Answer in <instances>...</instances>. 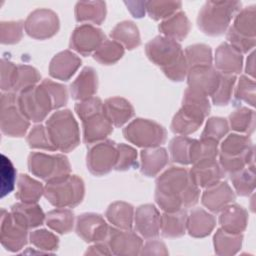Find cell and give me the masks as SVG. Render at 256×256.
I'll return each mask as SVG.
<instances>
[{"label":"cell","instance_id":"obj_1","mask_svg":"<svg viewBox=\"0 0 256 256\" xmlns=\"http://www.w3.org/2000/svg\"><path fill=\"white\" fill-rule=\"evenodd\" d=\"M199 196L200 188L183 167L171 166L156 179L155 202L164 212L193 207Z\"/></svg>","mask_w":256,"mask_h":256},{"label":"cell","instance_id":"obj_2","mask_svg":"<svg viewBox=\"0 0 256 256\" xmlns=\"http://www.w3.org/2000/svg\"><path fill=\"white\" fill-rule=\"evenodd\" d=\"M145 53L171 81L181 82L186 78L189 67L184 51L177 41L163 35L156 36L146 43Z\"/></svg>","mask_w":256,"mask_h":256},{"label":"cell","instance_id":"obj_3","mask_svg":"<svg viewBox=\"0 0 256 256\" xmlns=\"http://www.w3.org/2000/svg\"><path fill=\"white\" fill-rule=\"evenodd\" d=\"M211 105L208 97L190 88L184 92L182 106L173 116L171 131L180 136H187L196 132L209 115Z\"/></svg>","mask_w":256,"mask_h":256},{"label":"cell","instance_id":"obj_4","mask_svg":"<svg viewBox=\"0 0 256 256\" xmlns=\"http://www.w3.org/2000/svg\"><path fill=\"white\" fill-rule=\"evenodd\" d=\"M240 8L239 1H207L199 11L197 25L208 36L222 35Z\"/></svg>","mask_w":256,"mask_h":256},{"label":"cell","instance_id":"obj_5","mask_svg":"<svg viewBox=\"0 0 256 256\" xmlns=\"http://www.w3.org/2000/svg\"><path fill=\"white\" fill-rule=\"evenodd\" d=\"M45 127L52 144L60 152H70L80 143L79 126L69 109L54 112L46 120Z\"/></svg>","mask_w":256,"mask_h":256},{"label":"cell","instance_id":"obj_6","mask_svg":"<svg viewBox=\"0 0 256 256\" xmlns=\"http://www.w3.org/2000/svg\"><path fill=\"white\" fill-rule=\"evenodd\" d=\"M84 195V181L77 175L50 180L44 187L45 198L56 208H73L82 202Z\"/></svg>","mask_w":256,"mask_h":256},{"label":"cell","instance_id":"obj_7","mask_svg":"<svg viewBox=\"0 0 256 256\" xmlns=\"http://www.w3.org/2000/svg\"><path fill=\"white\" fill-rule=\"evenodd\" d=\"M17 103L26 118L35 123L43 121L52 110H55L52 98L42 82L18 93Z\"/></svg>","mask_w":256,"mask_h":256},{"label":"cell","instance_id":"obj_8","mask_svg":"<svg viewBox=\"0 0 256 256\" xmlns=\"http://www.w3.org/2000/svg\"><path fill=\"white\" fill-rule=\"evenodd\" d=\"M124 138L141 148H152L166 141V129L159 123L143 118H136L123 129Z\"/></svg>","mask_w":256,"mask_h":256},{"label":"cell","instance_id":"obj_9","mask_svg":"<svg viewBox=\"0 0 256 256\" xmlns=\"http://www.w3.org/2000/svg\"><path fill=\"white\" fill-rule=\"evenodd\" d=\"M0 103V128L2 133L10 137H23L29 129L30 121L18 106L17 94L3 92Z\"/></svg>","mask_w":256,"mask_h":256},{"label":"cell","instance_id":"obj_10","mask_svg":"<svg viewBox=\"0 0 256 256\" xmlns=\"http://www.w3.org/2000/svg\"><path fill=\"white\" fill-rule=\"evenodd\" d=\"M28 169L34 176L48 182L70 174L71 165L62 154L31 152L28 156Z\"/></svg>","mask_w":256,"mask_h":256},{"label":"cell","instance_id":"obj_11","mask_svg":"<svg viewBox=\"0 0 256 256\" xmlns=\"http://www.w3.org/2000/svg\"><path fill=\"white\" fill-rule=\"evenodd\" d=\"M117 161V144L112 140H103L91 146L87 152L86 164L89 172L103 176L114 169Z\"/></svg>","mask_w":256,"mask_h":256},{"label":"cell","instance_id":"obj_12","mask_svg":"<svg viewBox=\"0 0 256 256\" xmlns=\"http://www.w3.org/2000/svg\"><path fill=\"white\" fill-rule=\"evenodd\" d=\"M58 15L46 8L32 11L24 22V29L28 36L37 40H45L53 37L59 30Z\"/></svg>","mask_w":256,"mask_h":256},{"label":"cell","instance_id":"obj_13","mask_svg":"<svg viewBox=\"0 0 256 256\" xmlns=\"http://www.w3.org/2000/svg\"><path fill=\"white\" fill-rule=\"evenodd\" d=\"M0 240L2 246L11 252L21 250L28 242V229L20 225L11 212L1 209Z\"/></svg>","mask_w":256,"mask_h":256},{"label":"cell","instance_id":"obj_14","mask_svg":"<svg viewBox=\"0 0 256 256\" xmlns=\"http://www.w3.org/2000/svg\"><path fill=\"white\" fill-rule=\"evenodd\" d=\"M105 39V34L100 28L91 24H82L73 30L69 46L82 56H89L98 49Z\"/></svg>","mask_w":256,"mask_h":256},{"label":"cell","instance_id":"obj_15","mask_svg":"<svg viewBox=\"0 0 256 256\" xmlns=\"http://www.w3.org/2000/svg\"><path fill=\"white\" fill-rule=\"evenodd\" d=\"M106 244L112 254L115 255H138L143 247L141 237L135 232L117 227H109Z\"/></svg>","mask_w":256,"mask_h":256},{"label":"cell","instance_id":"obj_16","mask_svg":"<svg viewBox=\"0 0 256 256\" xmlns=\"http://www.w3.org/2000/svg\"><path fill=\"white\" fill-rule=\"evenodd\" d=\"M109 226L104 218L96 213H83L76 218V233L85 242L105 241Z\"/></svg>","mask_w":256,"mask_h":256},{"label":"cell","instance_id":"obj_17","mask_svg":"<svg viewBox=\"0 0 256 256\" xmlns=\"http://www.w3.org/2000/svg\"><path fill=\"white\" fill-rule=\"evenodd\" d=\"M188 88L195 90L205 96H211L220 81L221 73L211 66H196L188 70Z\"/></svg>","mask_w":256,"mask_h":256},{"label":"cell","instance_id":"obj_18","mask_svg":"<svg viewBox=\"0 0 256 256\" xmlns=\"http://www.w3.org/2000/svg\"><path fill=\"white\" fill-rule=\"evenodd\" d=\"M161 215L153 204L140 205L134 213V226L145 239H153L160 232Z\"/></svg>","mask_w":256,"mask_h":256},{"label":"cell","instance_id":"obj_19","mask_svg":"<svg viewBox=\"0 0 256 256\" xmlns=\"http://www.w3.org/2000/svg\"><path fill=\"white\" fill-rule=\"evenodd\" d=\"M236 195L229 184L225 181H219L218 183L205 188L201 202L204 207L213 213L220 212L224 207L234 202Z\"/></svg>","mask_w":256,"mask_h":256},{"label":"cell","instance_id":"obj_20","mask_svg":"<svg viewBox=\"0 0 256 256\" xmlns=\"http://www.w3.org/2000/svg\"><path fill=\"white\" fill-rule=\"evenodd\" d=\"M189 174L199 188L210 187L221 181L225 176L216 159H205L193 164Z\"/></svg>","mask_w":256,"mask_h":256},{"label":"cell","instance_id":"obj_21","mask_svg":"<svg viewBox=\"0 0 256 256\" xmlns=\"http://www.w3.org/2000/svg\"><path fill=\"white\" fill-rule=\"evenodd\" d=\"M83 142L93 144L105 140L113 131V125L107 119L104 111L95 113L82 120Z\"/></svg>","mask_w":256,"mask_h":256},{"label":"cell","instance_id":"obj_22","mask_svg":"<svg viewBox=\"0 0 256 256\" xmlns=\"http://www.w3.org/2000/svg\"><path fill=\"white\" fill-rule=\"evenodd\" d=\"M215 67L222 74H238L243 67V56L228 42L220 44L215 51Z\"/></svg>","mask_w":256,"mask_h":256},{"label":"cell","instance_id":"obj_23","mask_svg":"<svg viewBox=\"0 0 256 256\" xmlns=\"http://www.w3.org/2000/svg\"><path fill=\"white\" fill-rule=\"evenodd\" d=\"M81 66V59L70 50L57 53L50 61L49 74L51 77L67 81Z\"/></svg>","mask_w":256,"mask_h":256},{"label":"cell","instance_id":"obj_24","mask_svg":"<svg viewBox=\"0 0 256 256\" xmlns=\"http://www.w3.org/2000/svg\"><path fill=\"white\" fill-rule=\"evenodd\" d=\"M98 89V76L92 67H84L70 85V93L74 100L83 101L94 97Z\"/></svg>","mask_w":256,"mask_h":256},{"label":"cell","instance_id":"obj_25","mask_svg":"<svg viewBox=\"0 0 256 256\" xmlns=\"http://www.w3.org/2000/svg\"><path fill=\"white\" fill-rule=\"evenodd\" d=\"M221 228L232 234H242L248 223L247 211L238 204H229L220 211Z\"/></svg>","mask_w":256,"mask_h":256},{"label":"cell","instance_id":"obj_26","mask_svg":"<svg viewBox=\"0 0 256 256\" xmlns=\"http://www.w3.org/2000/svg\"><path fill=\"white\" fill-rule=\"evenodd\" d=\"M103 111L115 127L123 126L134 115L132 104L122 97H111L103 102Z\"/></svg>","mask_w":256,"mask_h":256},{"label":"cell","instance_id":"obj_27","mask_svg":"<svg viewBox=\"0 0 256 256\" xmlns=\"http://www.w3.org/2000/svg\"><path fill=\"white\" fill-rule=\"evenodd\" d=\"M14 219L26 229L36 228L43 224L46 215L37 203H15L10 211Z\"/></svg>","mask_w":256,"mask_h":256},{"label":"cell","instance_id":"obj_28","mask_svg":"<svg viewBox=\"0 0 256 256\" xmlns=\"http://www.w3.org/2000/svg\"><path fill=\"white\" fill-rule=\"evenodd\" d=\"M141 158V173L147 177H154L169 162L168 152L164 147H152L144 148L140 152Z\"/></svg>","mask_w":256,"mask_h":256},{"label":"cell","instance_id":"obj_29","mask_svg":"<svg viewBox=\"0 0 256 256\" xmlns=\"http://www.w3.org/2000/svg\"><path fill=\"white\" fill-rule=\"evenodd\" d=\"M216 225L215 217L203 208L191 210L187 216L186 230L194 238H203L208 236Z\"/></svg>","mask_w":256,"mask_h":256},{"label":"cell","instance_id":"obj_30","mask_svg":"<svg viewBox=\"0 0 256 256\" xmlns=\"http://www.w3.org/2000/svg\"><path fill=\"white\" fill-rule=\"evenodd\" d=\"M158 29L163 36L178 42L187 37L191 29V23L185 12L178 11L169 18L162 20Z\"/></svg>","mask_w":256,"mask_h":256},{"label":"cell","instance_id":"obj_31","mask_svg":"<svg viewBox=\"0 0 256 256\" xmlns=\"http://www.w3.org/2000/svg\"><path fill=\"white\" fill-rule=\"evenodd\" d=\"M186 209L175 212H164L160 219V232L165 238H178L186 232L187 222Z\"/></svg>","mask_w":256,"mask_h":256},{"label":"cell","instance_id":"obj_32","mask_svg":"<svg viewBox=\"0 0 256 256\" xmlns=\"http://www.w3.org/2000/svg\"><path fill=\"white\" fill-rule=\"evenodd\" d=\"M254 151V145L248 135L231 133L222 141L218 154L226 157H242Z\"/></svg>","mask_w":256,"mask_h":256},{"label":"cell","instance_id":"obj_33","mask_svg":"<svg viewBox=\"0 0 256 256\" xmlns=\"http://www.w3.org/2000/svg\"><path fill=\"white\" fill-rule=\"evenodd\" d=\"M105 217L115 227L130 230L134 222V208L131 204L123 201L111 203L106 212Z\"/></svg>","mask_w":256,"mask_h":256},{"label":"cell","instance_id":"obj_34","mask_svg":"<svg viewBox=\"0 0 256 256\" xmlns=\"http://www.w3.org/2000/svg\"><path fill=\"white\" fill-rule=\"evenodd\" d=\"M106 3L104 1H79L75 5V19L77 22H91L100 25L106 17Z\"/></svg>","mask_w":256,"mask_h":256},{"label":"cell","instance_id":"obj_35","mask_svg":"<svg viewBox=\"0 0 256 256\" xmlns=\"http://www.w3.org/2000/svg\"><path fill=\"white\" fill-rule=\"evenodd\" d=\"M111 38L120 43L125 49L133 50L141 44L140 33L137 25L129 20L118 23L110 33Z\"/></svg>","mask_w":256,"mask_h":256},{"label":"cell","instance_id":"obj_36","mask_svg":"<svg viewBox=\"0 0 256 256\" xmlns=\"http://www.w3.org/2000/svg\"><path fill=\"white\" fill-rule=\"evenodd\" d=\"M44 195V186L27 174H20L17 179L15 197L24 203H37Z\"/></svg>","mask_w":256,"mask_h":256},{"label":"cell","instance_id":"obj_37","mask_svg":"<svg viewBox=\"0 0 256 256\" xmlns=\"http://www.w3.org/2000/svg\"><path fill=\"white\" fill-rule=\"evenodd\" d=\"M242 241V234L228 233L222 228H219L213 237L214 251L217 255L221 256L234 255L241 249Z\"/></svg>","mask_w":256,"mask_h":256},{"label":"cell","instance_id":"obj_38","mask_svg":"<svg viewBox=\"0 0 256 256\" xmlns=\"http://www.w3.org/2000/svg\"><path fill=\"white\" fill-rule=\"evenodd\" d=\"M256 6L250 5L248 7L239 10L234 18L233 25L230 27L237 34L247 37L255 38L256 28H255V14Z\"/></svg>","mask_w":256,"mask_h":256},{"label":"cell","instance_id":"obj_39","mask_svg":"<svg viewBox=\"0 0 256 256\" xmlns=\"http://www.w3.org/2000/svg\"><path fill=\"white\" fill-rule=\"evenodd\" d=\"M46 225L59 234H67L74 227V213L70 209L56 208L45 217Z\"/></svg>","mask_w":256,"mask_h":256},{"label":"cell","instance_id":"obj_40","mask_svg":"<svg viewBox=\"0 0 256 256\" xmlns=\"http://www.w3.org/2000/svg\"><path fill=\"white\" fill-rule=\"evenodd\" d=\"M232 185L239 196L247 197L255 189V165H248L229 175Z\"/></svg>","mask_w":256,"mask_h":256},{"label":"cell","instance_id":"obj_41","mask_svg":"<svg viewBox=\"0 0 256 256\" xmlns=\"http://www.w3.org/2000/svg\"><path fill=\"white\" fill-rule=\"evenodd\" d=\"M228 124L234 131L251 135L255 130V112L247 107H239L229 115Z\"/></svg>","mask_w":256,"mask_h":256},{"label":"cell","instance_id":"obj_42","mask_svg":"<svg viewBox=\"0 0 256 256\" xmlns=\"http://www.w3.org/2000/svg\"><path fill=\"white\" fill-rule=\"evenodd\" d=\"M218 143L207 138L192 139L190 145V164L193 165L205 159H216L219 153Z\"/></svg>","mask_w":256,"mask_h":256},{"label":"cell","instance_id":"obj_43","mask_svg":"<svg viewBox=\"0 0 256 256\" xmlns=\"http://www.w3.org/2000/svg\"><path fill=\"white\" fill-rule=\"evenodd\" d=\"M125 48L114 40L105 39L93 53V58L102 65H113L124 55Z\"/></svg>","mask_w":256,"mask_h":256},{"label":"cell","instance_id":"obj_44","mask_svg":"<svg viewBox=\"0 0 256 256\" xmlns=\"http://www.w3.org/2000/svg\"><path fill=\"white\" fill-rule=\"evenodd\" d=\"M184 55L189 69L196 66L212 65V50L210 46L206 44H193L187 46L185 48Z\"/></svg>","mask_w":256,"mask_h":256},{"label":"cell","instance_id":"obj_45","mask_svg":"<svg viewBox=\"0 0 256 256\" xmlns=\"http://www.w3.org/2000/svg\"><path fill=\"white\" fill-rule=\"evenodd\" d=\"M181 6L182 3L180 1L152 0L147 1L146 12L149 17L155 21L164 20L180 11Z\"/></svg>","mask_w":256,"mask_h":256},{"label":"cell","instance_id":"obj_46","mask_svg":"<svg viewBox=\"0 0 256 256\" xmlns=\"http://www.w3.org/2000/svg\"><path fill=\"white\" fill-rule=\"evenodd\" d=\"M40 80L41 75L36 68L29 65H17V73L12 92L18 94L27 88L37 85Z\"/></svg>","mask_w":256,"mask_h":256},{"label":"cell","instance_id":"obj_47","mask_svg":"<svg viewBox=\"0 0 256 256\" xmlns=\"http://www.w3.org/2000/svg\"><path fill=\"white\" fill-rule=\"evenodd\" d=\"M236 80L237 78L235 75L221 73L219 84L215 92L211 95L213 104L217 106H225L230 102Z\"/></svg>","mask_w":256,"mask_h":256},{"label":"cell","instance_id":"obj_48","mask_svg":"<svg viewBox=\"0 0 256 256\" xmlns=\"http://www.w3.org/2000/svg\"><path fill=\"white\" fill-rule=\"evenodd\" d=\"M192 139L187 136H176L169 143L171 159L182 165L190 164V145Z\"/></svg>","mask_w":256,"mask_h":256},{"label":"cell","instance_id":"obj_49","mask_svg":"<svg viewBox=\"0 0 256 256\" xmlns=\"http://www.w3.org/2000/svg\"><path fill=\"white\" fill-rule=\"evenodd\" d=\"M29 240L36 248L44 252H53L58 249L59 238L46 229H37L29 234Z\"/></svg>","mask_w":256,"mask_h":256},{"label":"cell","instance_id":"obj_50","mask_svg":"<svg viewBox=\"0 0 256 256\" xmlns=\"http://www.w3.org/2000/svg\"><path fill=\"white\" fill-rule=\"evenodd\" d=\"M26 141L31 149H42L49 151L56 150L49 138L46 127L42 124H37L32 127L27 135Z\"/></svg>","mask_w":256,"mask_h":256},{"label":"cell","instance_id":"obj_51","mask_svg":"<svg viewBox=\"0 0 256 256\" xmlns=\"http://www.w3.org/2000/svg\"><path fill=\"white\" fill-rule=\"evenodd\" d=\"M23 21H2L0 23V42L10 45L18 43L23 36Z\"/></svg>","mask_w":256,"mask_h":256},{"label":"cell","instance_id":"obj_52","mask_svg":"<svg viewBox=\"0 0 256 256\" xmlns=\"http://www.w3.org/2000/svg\"><path fill=\"white\" fill-rule=\"evenodd\" d=\"M137 151L130 145L117 144V161L114 169L117 171H127L137 167Z\"/></svg>","mask_w":256,"mask_h":256},{"label":"cell","instance_id":"obj_53","mask_svg":"<svg viewBox=\"0 0 256 256\" xmlns=\"http://www.w3.org/2000/svg\"><path fill=\"white\" fill-rule=\"evenodd\" d=\"M229 131V124L225 118L211 117L207 120L200 138L212 139L219 142Z\"/></svg>","mask_w":256,"mask_h":256},{"label":"cell","instance_id":"obj_54","mask_svg":"<svg viewBox=\"0 0 256 256\" xmlns=\"http://www.w3.org/2000/svg\"><path fill=\"white\" fill-rule=\"evenodd\" d=\"M255 81L245 75L240 76L235 89V101L246 102L252 107L255 106Z\"/></svg>","mask_w":256,"mask_h":256},{"label":"cell","instance_id":"obj_55","mask_svg":"<svg viewBox=\"0 0 256 256\" xmlns=\"http://www.w3.org/2000/svg\"><path fill=\"white\" fill-rule=\"evenodd\" d=\"M16 181V170L5 155H1V197L13 191Z\"/></svg>","mask_w":256,"mask_h":256},{"label":"cell","instance_id":"obj_56","mask_svg":"<svg viewBox=\"0 0 256 256\" xmlns=\"http://www.w3.org/2000/svg\"><path fill=\"white\" fill-rule=\"evenodd\" d=\"M42 83L45 85L52 98L54 109H59L66 105L68 101V92L66 86L60 83H56L49 79H44Z\"/></svg>","mask_w":256,"mask_h":256},{"label":"cell","instance_id":"obj_57","mask_svg":"<svg viewBox=\"0 0 256 256\" xmlns=\"http://www.w3.org/2000/svg\"><path fill=\"white\" fill-rule=\"evenodd\" d=\"M1 90L3 92H12L16 73L17 65L7 59H1Z\"/></svg>","mask_w":256,"mask_h":256},{"label":"cell","instance_id":"obj_58","mask_svg":"<svg viewBox=\"0 0 256 256\" xmlns=\"http://www.w3.org/2000/svg\"><path fill=\"white\" fill-rule=\"evenodd\" d=\"M75 112L80 118V120H84L88 116H91L95 113L103 111V102L98 97H92L83 101H79L75 104Z\"/></svg>","mask_w":256,"mask_h":256},{"label":"cell","instance_id":"obj_59","mask_svg":"<svg viewBox=\"0 0 256 256\" xmlns=\"http://www.w3.org/2000/svg\"><path fill=\"white\" fill-rule=\"evenodd\" d=\"M226 38L231 46L237 49L240 53H247L252 50L256 45V38H247L243 37L236 32H234L231 28L228 29Z\"/></svg>","mask_w":256,"mask_h":256},{"label":"cell","instance_id":"obj_60","mask_svg":"<svg viewBox=\"0 0 256 256\" xmlns=\"http://www.w3.org/2000/svg\"><path fill=\"white\" fill-rule=\"evenodd\" d=\"M141 255H168L165 244L159 240H150L142 247Z\"/></svg>","mask_w":256,"mask_h":256},{"label":"cell","instance_id":"obj_61","mask_svg":"<svg viewBox=\"0 0 256 256\" xmlns=\"http://www.w3.org/2000/svg\"><path fill=\"white\" fill-rule=\"evenodd\" d=\"M127 9L135 18H142L146 13L147 1H124Z\"/></svg>","mask_w":256,"mask_h":256},{"label":"cell","instance_id":"obj_62","mask_svg":"<svg viewBox=\"0 0 256 256\" xmlns=\"http://www.w3.org/2000/svg\"><path fill=\"white\" fill-rule=\"evenodd\" d=\"M112 252L110 251L107 244H102L100 242H97L96 244L90 246L86 252L85 255H110Z\"/></svg>","mask_w":256,"mask_h":256},{"label":"cell","instance_id":"obj_63","mask_svg":"<svg viewBox=\"0 0 256 256\" xmlns=\"http://www.w3.org/2000/svg\"><path fill=\"white\" fill-rule=\"evenodd\" d=\"M254 59H255V53H254V51H253V52L248 56V58H247V61H246V68H245L246 73H247L248 75H250L251 77H253V78H254V75H255V65H254L255 61H254Z\"/></svg>","mask_w":256,"mask_h":256}]
</instances>
